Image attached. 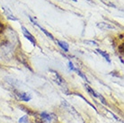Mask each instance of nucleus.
I'll list each match as a JSON object with an SVG mask.
<instances>
[{
  "label": "nucleus",
  "instance_id": "nucleus-1",
  "mask_svg": "<svg viewBox=\"0 0 124 123\" xmlns=\"http://www.w3.org/2000/svg\"><path fill=\"white\" fill-rule=\"evenodd\" d=\"M21 29H22V31H23V36H24L28 40H30L33 45H36V40H35V38L33 37V35H32L24 26H21Z\"/></svg>",
  "mask_w": 124,
  "mask_h": 123
},
{
  "label": "nucleus",
  "instance_id": "nucleus-2",
  "mask_svg": "<svg viewBox=\"0 0 124 123\" xmlns=\"http://www.w3.org/2000/svg\"><path fill=\"white\" fill-rule=\"evenodd\" d=\"M28 17H29V19L31 20V23H32V24L36 25V26H37V27L39 28V29H40V31H42V32H43V33L45 34V35H47V36H48V37H49V38H50L51 40H54V37H53V35H52V34H51V33H50V31H47V30H45V29H44L43 27H41V26H40V25L39 24V23H38L37 22L35 21V20H33V19L31 18V16H30V15H28Z\"/></svg>",
  "mask_w": 124,
  "mask_h": 123
},
{
  "label": "nucleus",
  "instance_id": "nucleus-3",
  "mask_svg": "<svg viewBox=\"0 0 124 123\" xmlns=\"http://www.w3.org/2000/svg\"><path fill=\"white\" fill-rule=\"evenodd\" d=\"M50 72H52L53 74L55 75V78H54V81L56 82L58 85H63L64 84H65V81H64V79L62 78L61 76H59V73L57 72V71H54L52 70V69H50Z\"/></svg>",
  "mask_w": 124,
  "mask_h": 123
},
{
  "label": "nucleus",
  "instance_id": "nucleus-4",
  "mask_svg": "<svg viewBox=\"0 0 124 123\" xmlns=\"http://www.w3.org/2000/svg\"><path fill=\"white\" fill-rule=\"evenodd\" d=\"M16 95L21 101H23V102H29L31 99V95L27 92H17Z\"/></svg>",
  "mask_w": 124,
  "mask_h": 123
},
{
  "label": "nucleus",
  "instance_id": "nucleus-5",
  "mask_svg": "<svg viewBox=\"0 0 124 123\" xmlns=\"http://www.w3.org/2000/svg\"><path fill=\"white\" fill-rule=\"evenodd\" d=\"M2 9H3V11L5 12V15H6L7 19H9V20H12V21H18V19L16 18V16L13 15V13L10 11L9 8H7V7H5V6H3V7H2Z\"/></svg>",
  "mask_w": 124,
  "mask_h": 123
},
{
  "label": "nucleus",
  "instance_id": "nucleus-6",
  "mask_svg": "<svg viewBox=\"0 0 124 123\" xmlns=\"http://www.w3.org/2000/svg\"><path fill=\"white\" fill-rule=\"evenodd\" d=\"M97 27L100 28L101 30H114L115 27L113 25H111L106 23H97Z\"/></svg>",
  "mask_w": 124,
  "mask_h": 123
},
{
  "label": "nucleus",
  "instance_id": "nucleus-7",
  "mask_svg": "<svg viewBox=\"0 0 124 123\" xmlns=\"http://www.w3.org/2000/svg\"><path fill=\"white\" fill-rule=\"evenodd\" d=\"M56 42L58 43V45H59L60 48H61L65 52H68V49H69V48H68V44L67 42H65V41H61V40H57Z\"/></svg>",
  "mask_w": 124,
  "mask_h": 123
},
{
  "label": "nucleus",
  "instance_id": "nucleus-8",
  "mask_svg": "<svg viewBox=\"0 0 124 123\" xmlns=\"http://www.w3.org/2000/svg\"><path fill=\"white\" fill-rule=\"evenodd\" d=\"M96 51L99 53L100 55H102V57L105 59V60L108 62V63H111V59H110V56H109V54L106 52V51H103V50H102V49H98Z\"/></svg>",
  "mask_w": 124,
  "mask_h": 123
},
{
  "label": "nucleus",
  "instance_id": "nucleus-9",
  "mask_svg": "<svg viewBox=\"0 0 124 123\" xmlns=\"http://www.w3.org/2000/svg\"><path fill=\"white\" fill-rule=\"evenodd\" d=\"M85 89L87 90V92H89L91 95H93V97H97V93H96V92L93 91V88H92L91 86H89L88 85H85Z\"/></svg>",
  "mask_w": 124,
  "mask_h": 123
},
{
  "label": "nucleus",
  "instance_id": "nucleus-10",
  "mask_svg": "<svg viewBox=\"0 0 124 123\" xmlns=\"http://www.w3.org/2000/svg\"><path fill=\"white\" fill-rule=\"evenodd\" d=\"M75 72H77V74L78 75V76H80L83 79H84L85 81H86L87 83H89V81H88V79H87V77H86V76L82 72V71H80L79 69H78V68H75Z\"/></svg>",
  "mask_w": 124,
  "mask_h": 123
},
{
  "label": "nucleus",
  "instance_id": "nucleus-11",
  "mask_svg": "<svg viewBox=\"0 0 124 123\" xmlns=\"http://www.w3.org/2000/svg\"><path fill=\"white\" fill-rule=\"evenodd\" d=\"M76 94H77V95H78V96H79V97H80V98H82V99H83V100H84L85 102H86L87 104H89V105H90L91 107L93 108V109H94V111H96V112H97V110H96V108H95V107H94V106H93V104H92V103H90V102H88V101H87L86 99L85 98L84 96H82V95H81V94H79V93H76Z\"/></svg>",
  "mask_w": 124,
  "mask_h": 123
},
{
  "label": "nucleus",
  "instance_id": "nucleus-12",
  "mask_svg": "<svg viewBox=\"0 0 124 123\" xmlns=\"http://www.w3.org/2000/svg\"><path fill=\"white\" fill-rule=\"evenodd\" d=\"M28 122V116L27 115H24L23 116L22 118L19 119V123H27Z\"/></svg>",
  "mask_w": 124,
  "mask_h": 123
},
{
  "label": "nucleus",
  "instance_id": "nucleus-13",
  "mask_svg": "<svg viewBox=\"0 0 124 123\" xmlns=\"http://www.w3.org/2000/svg\"><path fill=\"white\" fill-rule=\"evenodd\" d=\"M97 97H98V98H99L100 100H101V102H102V103H103V104H104V105H107V102H106V100H105V99H104V97H103V96L101 95V94H98V93H97Z\"/></svg>",
  "mask_w": 124,
  "mask_h": 123
},
{
  "label": "nucleus",
  "instance_id": "nucleus-14",
  "mask_svg": "<svg viewBox=\"0 0 124 123\" xmlns=\"http://www.w3.org/2000/svg\"><path fill=\"white\" fill-rule=\"evenodd\" d=\"M68 68H69V69H70V70L71 71H75V67H74V65H73V63H72L71 61H70V60H69V61H68Z\"/></svg>",
  "mask_w": 124,
  "mask_h": 123
},
{
  "label": "nucleus",
  "instance_id": "nucleus-15",
  "mask_svg": "<svg viewBox=\"0 0 124 123\" xmlns=\"http://www.w3.org/2000/svg\"><path fill=\"white\" fill-rule=\"evenodd\" d=\"M85 43H90V45H98L95 41H92V40H85Z\"/></svg>",
  "mask_w": 124,
  "mask_h": 123
},
{
  "label": "nucleus",
  "instance_id": "nucleus-16",
  "mask_svg": "<svg viewBox=\"0 0 124 123\" xmlns=\"http://www.w3.org/2000/svg\"><path fill=\"white\" fill-rule=\"evenodd\" d=\"M119 50H120V52L123 53V44L120 45V47H119Z\"/></svg>",
  "mask_w": 124,
  "mask_h": 123
},
{
  "label": "nucleus",
  "instance_id": "nucleus-17",
  "mask_svg": "<svg viewBox=\"0 0 124 123\" xmlns=\"http://www.w3.org/2000/svg\"><path fill=\"white\" fill-rule=\"evenodd\" d=\"M120 60H121V62L122 63V64H123V59H121V58H120Z\"/></svg>",
  "mask_w": 124,
  "mask_h": 123
},
{
  "label": "nucleus",
  "instance_id": "nucleus-18",
  "mask_svg": "<svg viewBox=\"0 0 124 123\" xmlns=\"http://www.w3.org/2000/svg\"><path fill=\"white\" fill-rule=\"evenodd\" d=\"M72 1H74V2H77V1H78V0H72Z\"/></svg>",
  "mask_w": 124,
  "mask_h": 123
},
{
  "label": "nucleus",
  "instance_id": "nucleus-19",
  "mask_svg": "<svg viewBox=\"0 0 124 123\" xmlns=\"http://www.w3.org/2000/svg\"><path fill=\"white\" fill-rule=\"evenodd\" d=\"M87 1H89V2H91V0H87Z\"/></svg>",
  "mask_w": 124,
  "mask_h": 123
}]
</instances>
